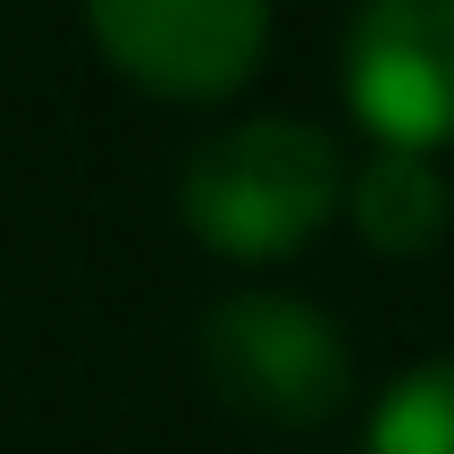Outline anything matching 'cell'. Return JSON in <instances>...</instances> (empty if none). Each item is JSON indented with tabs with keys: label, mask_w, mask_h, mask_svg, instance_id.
I'll use <instances>...</instances> for the list:
<instances>
[{
	"label": "cell",
	"mask_w": 454,
	"mask_h": 454,
	"mask_svg": "<svg viewBox=\"0 0 454 454\" xmlns=\"http://www.w3.org/2000/svg\"><path fill=\"white\" fill-rule=\"evenodd\" d=\"M362 454H454V354H429L379 387Z\"/></svg>",
	"instance_id": "cell-6"
},
{
	"label": "cell",
	"mask_w": 454,
	"mask_h": 454,
	"mask_svg": "<svg viewBox=\"0 0 454 454\" xmlns=\"http://www.w3.org/2000/svg\"><path fill=\"white\" fill-rule=\"evenodd\" d=\"M337 219L379 261H429L446 244V227H454V185L421 152H379L371 144V160H354V177H345V211Z\"/></svg>",
	"instance_id": "cell-5"
},
{
	"label": "cell",
	"mask_w": 454,
	"mask_h": 454,
	"mask_svg": "<svg viewBox=\"0 0 454 454\" xmlns=\"http://www.w3.org/2000/svg\"><path fill=\"white\" fill-rule=\"evenodd\" d=\"M345 144L294 110H253L194 135L177 160V227L211 261L278 270L303 244H320L345 211Z\"/></svg>",
	"instance_id": "cell-1"
},
{
	"label": "cell",
	"mask_w": 454,
	"mask_h": 454,
	"mask_svg": "<svg viewBox=\"0 0 454 454\" xmlns=\"http://www.w3.org/2000/svg\"><path fill=\"white\" fill-rule=\"evenodd\" d=\"M194 379L202 395L244 429L311 438L354 404V337L337 311L294 286H236L194 320Z\"/></svg>",
	"instance_id": "cell-2"
},
{
	"label": "cell",
	"mask_w": 454,
	"mask_h": 454,
	"mask_svg": "<svg viewBox=\"0 0 454 454\" xmlns=\"http://www.w3.org/2000/svg\"><path fill=\"white\" fill-rule=\"evenodd\" d=\"M337 84L379 152H454V0H354Z\"/></svg>",
	"instance_id": "cell-4"
},
{
	"label": "cell",
	"mask_w": 454,
	"mask_h": 454,
	"mask_svg": "<svg viewBox=\"0 0 454 454\" xmlns=\"http://www.w3.org/2000/svg\"><path fill=\"white\" fill-rule=\"evenodd\" d=\"M101 67L135 93L177 101V110H219L270 67L278 9L270 0H84Z\"/></svg>",
	"instance_id": "cell-3"
}]
</instances>
